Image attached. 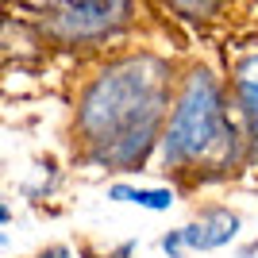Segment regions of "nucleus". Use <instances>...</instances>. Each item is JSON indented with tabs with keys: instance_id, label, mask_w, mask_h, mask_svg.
Returning a JSON list of instances; mask_svg holds the SVG:
<instances>
[{
	"instance_id": "obj_1",
	"label": "nucleus",
	"mask_w": 258,
	"mask_h": 258,
	"mask_svg": "<svg viewBox=\"0 0 258 258\" xmlns=\"http://www.w3.org/2000/svg\"><path fill=\"white\" fill-rule=\"evenodd\" d=\"M170 108V66L139 54L108 66L85 89L77 131L89 143V158L112 170H135L162 139V112Z\"/></svg>"
},
{
	"instance_id": "obj_2",
	"label": "nucleus",
	"mask_w": 258,
	"mask_h": 258,
	"mask_svg": "<svg viewBox=\"0 0 258 258\" xmlns=\"http://www.w3.org/2000/svg\"><path fill=\"white\" fill-rule=\"evenodd\" d=\"M235 123L227 116V93L208 70L193 66L173 97L170 123L162 131V166L189 177H208V170L227 173L235 162Z\"/></svg>"
},
{
	"instance_id": "obj_3",
	"label": "nucleus",
	"mask_w": 258,
	"mask_h": 258,
	"mask_svg": "<svg viewBox=\"0 0 258 258\" xmlns=\"http://www.w3.org/2000/svg\"><path fill=\"white\" fill-rule=\"evenodd\" d=\"M50 20L43 23L46 35H54L66 46L100 43L116 35L131 16V4L123 0H81V4H50Z\"/></svg>"
},
{
	"instance_id": "obj_4",
	"label": "nucleus",
	"mask_w": 258,
	"mask_h": 258,
	"mask_svg": "<svg viewBox=\"0 0 258 258\" xmlns=\"http://www.w3.org/2000/svg\"><path fill=\"white\" fill-rule=\"evenodd\" d=\"M239 227H243L239 212H231V208H224V205H208V208L197 212L193 224L181 227L185 250H220L239 235Z\"/></svg>"
},
{
	"instance_id": "obj_5",
	"label": "nucleus",
	"mask_w": 258,
	"mask_h": 258,
	"mask_svg": "<svg viewBox=\"0 0 258 258\" xmlns=\"http://www.w3.org/2000/svg\"><path fill=\"white\" fill-rule=\"evenodd\" d=\"M231 93H235V108L243 116L250 147L258 151V54H243L231 70Z\"/></svg>"
},
{
	"instance_id": "obj_6",
	"label": "nucleus",
	"mask_w": 258,
	"mask_h": 258,
	"mask_svg": "<svg viewBox=\"0 0 258 258\" xmlns=\"http://www.w3.org/2000/svg\"><path fill=\"white\" fill-rule=\"evenodd\" d=\"M108 201H119V205H139L147 208V212H166V208H173V201H177V193L173 189H135V185L127 181H116L108 185Z\"/></svg>"
},
{
	"instance_id": "obj_7",
	"label": "nucleus",
	"mask_w": 258,
	"mask_h": 258,
	"mask_svg": "<svg viewBox=\"0 0 258 258\" xmlns=\"http://www.w3.org/2000/svg\"><path fill=\"white\" fill-rule=\"evenodd\" d=\"M158 247L166 250L170 258H181V250H185V235H181V227H177V231H166V235L158 239Z\"/></svg>"
},
{
	"instance_id": "obj_8",
	"label": "nucleus",
	"mask_w": 258,
	"mask_h": 258,
	"mask_svg": "<svg viewBox=\"0 0 258 258\" xmlns=\"http://www.w3.org/2000/svg\"><path fill=\"white\" fill-rule=\"evenodd\" d=\"M131 254H135V243L127 239V243H119L116 250H108V254H100V258H131ZM81 258H97V254H89V250H81Z\"/></svg>"
},
{
	"instance_id": "obj_9",
	"label": "nucleus",
	"mask_w": 258,
	"mask_h": 258,
	"mask_svg": "<svg viewBox=\"0 0 258 258\" xmlns=\"http://www.w3.org/2000/svg\"><path fill=\"white\" fill-rule=\"evenodd\" d=\"M224 4H185V0H177L173 4V12H193V16H205V12H220Z\"/></svg>"
},
{
	"instance_id": "obj_10",
	"label": "nucleus",
	"mask_w": 258,
	"mask_h": 258,
	"mask_svg": "<svg viewBox=\"0 0 258 258\" xmlns=\"http://www.w3.org/2000/svg\"><path fill=\"white\" fill-rule=\"evenodd\" d=\"M31 258H74V254H70V247H62V243H54V247L39 250V254H31Z\"/></svg>"
}]
</instances>
